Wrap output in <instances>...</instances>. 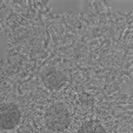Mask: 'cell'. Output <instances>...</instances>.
<instances>
[{
  "instance_id": "obj_4",
  "label": "cell",
  "mask_w": 133,
  "mask_h": 133,
  "mask_svg": "<svg viewBox=\"0 0 133 133\" xmlns=\"http://www.w3.org/2000/svg\"><path fill=\"white\" fill-rule=\"evenodd\" d=\"M78 133H107L104 128L98 123H88L80 128Z\"/></svg>"
},
{
  "instance_id": "obj_1",
  "label": "cell",
  "mask_w": 133,
  "mask_h": 133,
  "mask_svg": "<svg viewBox=\"0 0 133 133\" xmlns=\"http://www.w3.org/2000/svg\"><path fill=\"white\" fill-rule=\"evenodd\" d=\"M70 123L69 111L63 103H56L48 109L46 113L47 126L56 131L64 130Z\"/></svg>"
},
{
  "instance_id": "obj_3",
  "label": "cell",
  "mask_w": 133,
  "mask_h": 133,
  "mask_svg": "<svg viewBox=\"0 0 133 133\" xmlns=\"http://www.w3.org/2000/svg\"><path fill=\"white\" fill-rule=\"evenodd\" d=\"M42 80L47 87L52 88V89H57V88L62 87V85L64 84L65 77L56 69L49 68V69L44 71L43 76H42Z\"/></svg>"
},
{
  "instance_id": "obj_2",
  "label": "cell",
  "mask_w": 133,
  "mask_h": 133,
  "mask_svg": "<svg viewBox=\"0 0 133 133\" xmlns=\"http://www.w3.org/2000/svg\"><path fill=\"white\" fill-rule=\"evenodd\" d=\"M21 113L15 103L0 104V127L3 129H12L19 122Z\"/></svg>"
}]
</instances>
